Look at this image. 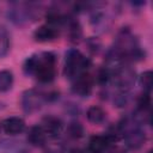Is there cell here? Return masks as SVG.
<instances>
[{
  "label": "cell",
  "mask_w": 153,
  "mask_h": 153,
  "mask_svg": "<svg viewBox=\"0 0 153 153\" xmlns=\"http://www.w3.org/2000/svg\"><path fill=\"white\" fill-rule=\"evenodd\" d=\"M59 31L60 30L57 27H54L49 24H43L35 30L33 38H35V41L41 42V43L50 42V41H54L55 38H57Z\"/></svg>",
  "instance_id": "9"
},
{
  "label": "cell",
  "mask_w": 153,
  "mask_h": 153,
  "mask_svg": "<svg viewBox=\"0 0 153 153\" xmlns=\"http://www.w3.org/2000/svg\"><path fill=\"white\" fill-rule=\"evenodd\" d=\"M2 130L8 135H18L25 129V121L18 116H11L1 122Z\"/></svg>",
  "instance_id": "8"
},
{
  "label": "cell",
  "mask_w": 153,
  "mask_h": 153,
  "mask_svg": "<svg viewBox=\"0 0 153 153\" xmlns=\"http://www.w3.org/2000/svg\"><path fill=\"white\" fill-rule=\"evenodd\" d=\"M47 139H48V136L45 135L43 128L39 124L31 127L27 131V142L31 146L44 147L47 145Z\"/></svg>",
  "instance_id": "10"
},
{
  "label": "cell",
  "mask_w": 153,
  "mask_h": 153,
  "mask_svg": "<svg viewBox=\"0 0 153 153\" xmlns=\"http://www.w3.org/2000/svg\"><path fill=\"white\" fill-rule=\"evenodd\" d=\"M111 143L112 141L108 135H94L88 140L87 151L88 153H105Z\"/></svg>",
  "instance_id": "7"
},
{
  "label": "cell",
  "mask_w": 153,
  "mask_h": 153,
  "mask_svg": "<svg viewBox=\"0 0 153 153\" xmlns=\"http://www.w3.org/2000/svg\"><path fill=\"white\" fill-rule=\"evenodd\" d=\"M67 134L72 139H80L84 136V128L78 122H72L67 127Z\"/></svg>",
  "instance_id": "15"
},
{
  "label": "cell",
  "mask_w": 153,
  "mask_h": 153,
  "mask_svg": "<svg viewBox=\"0 0 153 153\" xmlns=\"http://www.w3.org/2000/svg\"><path fill=\"white\" fill-rule=\"evenodd\" d=\"M23 71L26 75H33L41 82H51L56 76V56L50 51L32 54L25 59Z\"/></svg>",
  "instance_id": "1"
},
{
  "label": "cell",
  "mask_w": 153,
  "mask_h": 153,
  "mask_svg": "<svg viewBox=\"0 0 153 153\" xmlns=\"http://www.w3.org/2000/svg\"><path fill=\"white\" fill-rule=\"evenodd\" d=\"M10 50V33L7 29L0 25V59L5 57Z\"/></svg>",
  "instance_id": "14"
},
{
  "label": "cell",
  "mask_w": 153,
  "mask_h": 153,
  "mask_svg": "<svg viewBox=\"0 0 153 153\" xmlns=\"http://www.w3.org/2000/svg\"><path fill=\"white\" fill-rule=\"evenodd\" d=\"M93 78L90 73H84L72 80V91L74 94L80 97H88L93 88Z\"/></svg>",
  "instance_id": "5"
},
{
  "label": "cell",
  "mask_w": 153,
  "mask_h": 153,
  "mask_svg": "<svg viewBox=\"0 0 153 153\" xmlns=\"http://www.w3.org/2000/svg\"><path fill=\"white\" fill-rule=\"evenodd\" d=\"M90 67H91V60L86 57L80 50L69 49L66 53L63 74L69 80H73L84 73H87Z\"/></svg>",
  "instance_id": "3"
},
{
  "label": "cell",
  "mask_w": 153,
  "mask_h": 153,
  "mask_svg": "<svg viewBox=\"0 0 153 153\" xmlns=\"http://www.w3.org/2000/svg\"><path fill=\"white\" fill-rule=\"evenodd\" d=\"M45 100H47V98H45L44 93H42L35 88H30V90H26L23 92L20 103H22L23 111L27 115H31V114L38 111Z\"/></svg>",
  "instance_id": "4"
},
{
  "label": "cell",
  "mask_w": 153,
  "mask_h": 153,
  "mask_svg": "<svg viewBox=\"0 0 153 153\" xmlns=\"http://www.w3.org/2000/svg\"><path fill=\"white\" fill-rule=\"evenodd\" d=\"M0 153H25L22 142L16 140H2L0 141Z\"/></svg>",
  "instance_id": "12"
},
{
  "label": "cell",
  "mask_w": 153,
  "mask_h": 153,
  "mask_svg": "<svg viewBox=\"0 0 153 153\" xmlns=\"http://www.w3.org/2000/svg\"><path fill=\"white\" fill-rule=\"evenodd\" d=\"M4 108H5V104L4 103H0V110H2Z\"/></svg>",
  "instance_id": "17"
},
{
  "label": "cell",
  "mask_w": 153,
  "mask_h": 153,
  "mask_svg": "<svg viewBox=\"0 0 153 153\" xmlns=\"http://www.w3.org/2000/svg\"><path fill=\"white\" fill-rule=\"evenodd\" d=\"M2 130V127H1V122H0V131Z\"/></svg>",
  "instance_id": "18"
},
{
  "label": "cell",
  "mask_w": 153,
  "mask_h": 153,
  "mask_svg": "<svg viewBox=\"0 0 153 153\" xmlns=\"http://www.w3.org/2000/svg\"><path fill=\"white\" fill-rule=\"evenodd\" d=\"M110 50L127 63L129 61H139L145 57V53L142 51L137 38L129 29H122L118 32L115 44Z\"/></svg>",
  "instance_id": "2"
},
{
  "label": "cell",
  "mask_w": 153,
  "mask_h": 153,
  "mask_svg": "<svg viewBox=\"0 0 153 153\" xmlns=\"http://www.w3.org/2000/svg\"><path fill=\"white\" fill-rule=\"evenodd\" d=\"M86 117L88 120V122L93 123V124H100L105 121V117H106V114L105 111L100 108V106H97V105H92L87 109L86 111Z\"/></svg>",
  "instance_id": "11"
},
{
  "label": "cell",
  "mask_w": 153,
  "mask_h": 153,
  "mask_svg": "<svg viewBox=\"0 0 153 153\" xmlns=\"http://www.w3.org/2000/svg\"><path fill=\"white\" fill-rule=\"evenodd\" d=\"M148 153H152V151H149V152H148Z\"/></svg>",
  "instance_id": "19"
},
{
  "label": "cell",
  "mask_w": 153,
  "mask_h": 153,
  "mask_svg": "<svg viewBox=\"0 0 153 153\" xmlns=\"http://www.w3.org/2000/svg\"><path fill=\"white\" fill-rule=\"evenodd\" d=\"M39 126L43 128L48 139H57L63 131V122L53 115L44 116Z\"/></svg>",
  "instance_id": "6"
},
{
  "label": "cell",
  "mask_w": 153,
  "mask_h": 153,
  "mask_svg": "<svg viewBox=\"0 0 153 153\" xmlns=\"http://www.w3.org/2000/svg\"><path fill=\"white\" fill-rule=\"evenodd\" d=\"M152 75L153 74H152L151 71H146V72H143L140 75V79H139L140 85L142 86L143 91L147 92V93H149L151 92V88H152Z\"/></svg>",
  "instance_id": "16"
},
{
  "label": "cell",
  "mask_w": 153,
  "mask_h": 153,
  "mask_svg": "<svg viewBox=\"0 0 153 153\" xmlns=\"http://www.w3.org/2000/svg\"><path fill=\"white\" fill-rule=\"evenodd\" d=\"M14 78L13 73L8 69L0 71V92H7L12 88Z\"/></svg>",
  "instance_id": "13"
}]
</instances>
